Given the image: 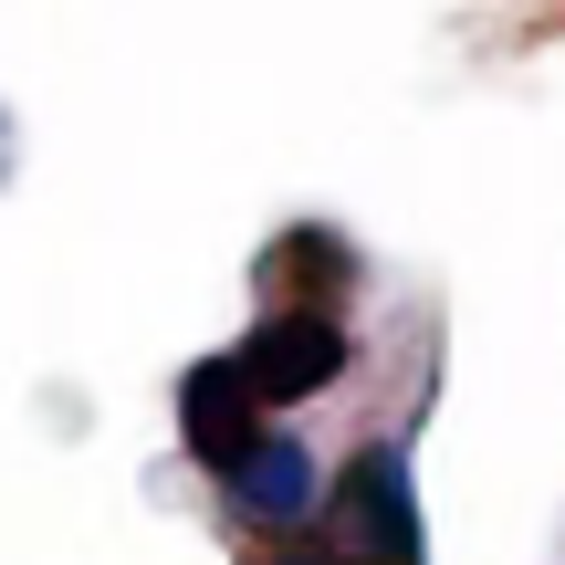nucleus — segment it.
<instances>
[{"label": "nucleus", "mask_w": 565, "mask_h": 565, "mask_svg": "<svg viewBox=\"0 0 565 565\" xmlns=\"http://www.w3.org/2000/svg\"><path fill=\"white\" fill-rule=\"evenodd\" d=\"M252 565H419V524H408L398 471L387 461H345L335 503H324L303 534H282V545L252 534Z\"/></svg>", "instance_id": "f257e3e1"}, {"label": "nucleus", "mask_w": 565, "mask_h": 565, "mask_svg": "<svg viewBox=\"0 0 565 565\" xmlns=\"http://www.w3.org/2000/svg\"><path fill=\"white\" fill-rule=\"evenodd\" d=\"M179 429H189V450H200L221 482H263V440H273V408L252 398V377L231 356H210L200 377L179 387Z\"/></svg>", "instance_id": "f03ea898"}, {"label": "nucleus", "mask_w": 565, "mask_h": 565, "mask_svg": "<svg viewBox=\"0 0 565 565\" xmlns=\"http://www.w3.org/2000/svg\"><path fill=\"white\" fill-rule=\"evenodd\" d=\"M231 366L252 377L263 408H294V398H315V387L345 377V324L335 315H263L242 345H231Z\"/></svg>", "instance_id": "7ed1b4c3"}, {"label": "nucleus", "mask_w": 565, "mask_h": 565, "mask_svg": "<svg viewBox=\"0 0 565 565\" xmlns=\"http://www.w3.org/2000/svg\"><path fill=\"white\" fill-rule=\"evenodd\" d=\"M252 282H263V315H335L356 294V252L335 231H282L263 263H252Z\"/></svg>", "instance_id": "20e7f679"}]
</instances>
